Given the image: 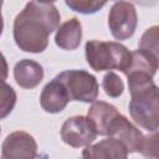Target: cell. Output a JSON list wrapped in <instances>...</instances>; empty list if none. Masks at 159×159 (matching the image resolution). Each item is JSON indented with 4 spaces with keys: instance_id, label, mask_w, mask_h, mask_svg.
<instances>
[{
    "instance_id": "1",
    "label": "cell",
    "mask_w": 159,
    "mask_h": 159,
    "mask_svg": "<svg viewBox=\"0 0 159 159\" xmlns=\"http://www.w3.org/2000/svg\"><path fill=\"white\" fill-rule=\"evenodd\" d=\"M60 20L61 15L53 2H27L14 20L16 46L25 52H43L48 46V36L60 27Z\"/></svg>"
},
{
    "instance_id": "2",
    "label": "cell",
    "mask_w": 159,
    "mask_h": 159,
    "mask_svg": "<svg viewBox=\"0 0 159 159\" xmlns=\"http://www.w3.org/2000/svg\"><path fill=\"white\" fill-rule=\"evenodd\" d=\"M129 114L135 124L149 132L159 128V87L153 80L129 86Z\"/></svg>"
},
{
    "instance_id": "3",
    "label": "cell",
    "mask_w": 159,
    "mask_h": 159,
    "mask_svg": "<svg viewBox=\"0 0 159 159\" xmlns=\"http://www.w3.org/2000/svg\"><path fill=\"white\" fill-rule=\"evenodd\" d=\"M84 52L87 63L97 72L119 70L124 73L132 60V51L116 41L89 40L86 42Z\"/></svg>"
},
{
    "instance_id": "4",
    "label": "cell",
    "mask_w": 159,
    "mask_h": 159,
    "mask_svg": "<svg viewBox=\"0 0 159 159\" xmlns=\"http://www.w3.org/2000/svg\"><path fill=\"white\" fill-rule=\"evenodd\" d=\"M66 87L70 99L92 103L96 102L99 92L97 78L84 70H67L56 76Z\"/></svg>"
},
{
    "instance_id": "5",
    "label": "cell",
    "mask_w": 159,
    "mask_h": 159,
    "mask_svg": "<svg viewBox=\"0 0 159 159\" xmlns=\"http://www.w3.org/2000/svg\"><path fill=\"white\" fill-rule=\"evenodd\" d=\"M138 25V15L134 5L128 1H117L108 14V26L116 40L130 39Z\"/></svg>"
},
{
    "instance_id": "6",
    "label": "cell",
    "mask_w": 159,
    "mask_h": 159,
    "mask_svg": "<svg viewBox=\"0 0 159 159\" xmlns=\"http://www.w3.org/2000/svg\"><path fill=\"white\" fill-rule=\"evenodd\" d=\"M60 135L65 144L72 148H81L91 145L98 133L93 122L88 117L73 116L63 122Z\"/></svg>"
},
{
    "instance_id": "7",
    "label": "cell",
    "mask_w": 159,
    "mask_h": 159,
    "mask_svg": "<svg viewBox=\"0 0 159 159\" xmlns=\"http://www.w3.org/2000/svg\"><path fill=\"white\" fill-rule=\"evenodd\" d=\"M36 157L37 143L27 132H12L2 142L1 159H36Z\"/></svg>"
},
{
    "instance_id": "8",
    "label": "cell",
    "mask_w": 159,
    "mask_h": 159,
    "mask_svg": "<svg viewBox=\"0 0 159 159\" xmlns=\"http://www.w3.org/2000/svg\"><path fill=\"white\" fill-rule=\"evenodd\" d=\"M107 137L120 140L129 153H140L144 142L143 133L120 113L111 123Z\"/></svg>"
},
{
    "instance_id": "9",
    "label": "cell",
    "mask_w": 159,
    "mask_h": 159,
    "mask_svg": "<svg viewBox=\"0 0 159 159\" xmlns=\"http://www.w3.org/2000/svg\"><path fill=\"white\" fill-rule=\"evenodd\" d=\"M70 101L71 99L66 87L56 77L45 84L40 96V104L47 113L62 112Z\"/></svg>"
},
{
    "instance_id": "10",
    "label": "cell",
    "mask_w": 159,
    "mask_h": 159,
    "mask_svg": "<svg viewBox=\"0 0 159 159\" xmlns=\"http://www.w3.org/2000/svg\"><path fill=\"white\" fill-rule=\"evenodd\" d=\"M127 147L118 139H103L82 150V159H128Z\"/></svg>"
},
{
    "instance_id": "11",
    "label": "cell",
    "mask_w": 159,
    "mask_h": 159,
    "mask_svg": "<svg viewBox=\"0 0 159 159\" xmlns=\"http://www.w3.org/2000/svg\"><path fill=\"white\" fill-rule=\"evenodd\" d=\"M43 75L42 66L30 58L20 60L14 67L15 82L25 89H32L37 87L43 80Z\"/></svg>"
},
{
    "instance_id": "12",
    "label": "cell",
    "mask_w": 159,
    "mask_h": 159,
    "mask_svg": "<svg viewBox=\"0 0 159 159\" xmlns=\"http://www.w3.org/2000/svg\"><path fill=\"white\" fill-rule=\"evenodd\" d=\"M118 114L119 112L113 104L104 101H96L89 107L87 117L93 122L99 135H108L109 125Z\"/></svg>"
},
{
    "instance_id": "13",
    "label": "cell",
    "mask_w": 159,
    "mask_h": 159,
    "mask_svg": "<svg viewBox=\"0 0 159 159\" xmlns=\"http://www.w3.org/2000/svg\"><path fill=\"white\" fill-rule=\"evenodd\" d=\"M82 40V25L77 17H72L60 25L55 35L56 45L67 51L76 50Z\"/></svg>"
},
{
    "instance_id": "14",
    "label": "cell",
    "mask_w": 159,
    "mask_h": 159,
    "mask_svg": "<svg viewBox=\"0 0 159 159\" xmlns=\"http://www.w3.org/2000/svg\"><path fill=\"white\" fill-rule=\"evenodd\" d=\"M139 50L149 53L159 68V25L150 26L143 32L139 40Z\"/></svg>"
},
{
    "instance_id": "15",
    "label": "cell",
    "mask_w": 159,
    "mask_h": 159,
    "mask_svg": "<svg viewBox=\"0 0 159 159\" xmlns=\"http://www.w3.org/2000/svg\"><path fill=\"white\" fill-rule=\"evenodd\" d=\"M102 88L104 89V93L108 97L117 98L123 94L124 92V83L122 78L116 72H107L102 80Z\"/></svg>"
},
{
    "instance_id": "16",
    "label": "cell",
    "mask_w": 159,
    "mask_h": 159,
    "mask_svg": "<svg viewBox=\"0 0 159 159\" xmlns=\"http://www.w3.org/2000/svg\"><path fill=\"white\" fill-rule=\"evenodd\" d=\"M65 4L73 11L89 15L94 14L98 10H101L104 5L106 1H94V0H66Z\"/></svg>"
},
{
    "instance_id": "17",
    "label": "cell",
    "mask_w": 159,
    "mask_h": 159,
    "mask_svg": "<svg viewBox=\"0 0 159 159\" xmlns=\"http://www.w3.org/2000/svg\"><path fill=\"white\" fill-rule=\"evenodd\" d=\"M140 154L147 159H159V132L144 137Z\"/></svg>"
},
{
    "instance_id": "18",
    "label": "cell",
    "mask_w": 159,
    "mask_h": 159,
    "mask_svg": "<svg viewBox=\"0 0 159 159\" xmlns=\"http://www.w3.org/2000/svg\"><path fill=\"white\" fill-rule=\"evenodd\" d=\"M2 99H1V118H5L9 113H11L15 103H16V93L14 88L5 82L2 83V89H1Z\"/></svg>"
}]
</instances>
